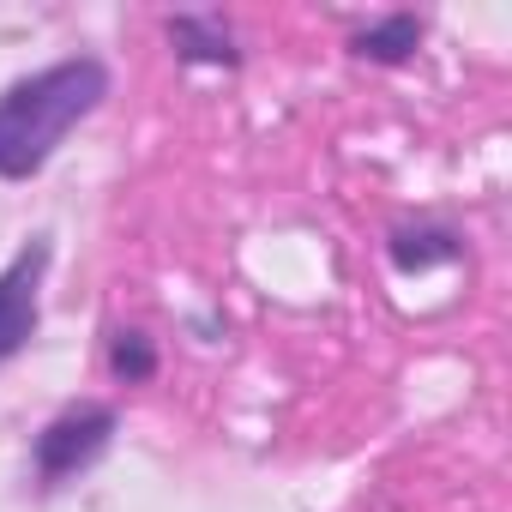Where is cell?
Segmentation results:
<instances>
[{
	"instance_id": "2",
	"label": "cell",
	"mask_w": 512,
	"mask_h": 512,
	"mask_svg": "<svg viewBox=\"0 0 512 512\" xmlns=\"http://www.w3.org/2000/svg\"><path fill=\"white\" fill-rule=\"evenodd\" d=\"M109 434H115V416H109L103 404H79V410H67V416L49 422V434L37 440V464H43V476H73L79 464H91V458L109 446Z\"/></svg>"
},
{
	"instance_id": "4",
	"label": "cell",
	"mask_w": 512,
	"mask_h": 512,
	"mask_svg": "<svg viewBox=\"0 0 512 512\" xmlns=\"http://www.w3.org/2000/svg\"><path fill=\"white\" fill-rule=\"evenodd\" d=\"M416 37H422V25H416V19H392V25L368 31L356 49H362V55H374V61H404V55L416 49Z\"/></svg>"
},
{
	"instance_id": "1",
	"label": "cell",
	"mask_w": 512,
	"mask_h": 512,
	"mask_svg": "<svg viewBox=\"0 0 512 512\" xmlns=\"http://www.w3.org/2000/svg\"><path fill=\"white\" fill-rule=\"evenodd\" d=\"M109 91V73L97 61H61L0 97V175H37L73 121H85Z\"/></svg>"
},
{
	"instance_id": "3",
	"label": "cell",
	"mask_w": 512,
	"mask_h": 512,
	"mask_svg": "<svg viewBox=\"0 0 512 512\" xmlns=\"http://www.w3.org/2000/svg\"><path fill=\"white\" fill-rule=\"evenodd\" d=\"M43 266H49V247L31 241L19 260L0 272V362L19 356L25 338L37 332V278H43Z\"/></svg>"
},
{
	"instance_id": "5",
	"label": "cell",
	"mask_w": 512,
	"mask_h": 512,
	"mask_svg": "<svg viewBox=\"0 0 512 512\" xmlns=\"http://www.w3.org/2000/svg\"><path fill=\"white\" fill-rule=\"evenodd\" d=\"M115 374H127V380H145L151 374V344L139 332H121L115 338Z\"/></svg>"
}]
</instances>
